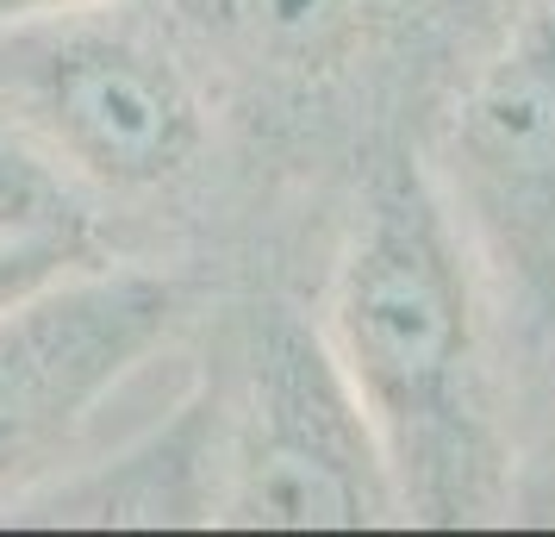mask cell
<instances>
[{"mask_svg": "<svg viewBox=\"0 0 555 537\" xmlns=\"http://www.w3.org/2000/svg\"><path fill=\"white\" fill-rule=\"evenodd\" d=\"M319 325L387 457L405 525L505 519L512 357L418 131H393L356 163Z\"/></svg>", "mask_w": 555, "mask_h": 537, "instance_id": "obj_1", "label": "cell"}, {"mask_svg": "<svg viewBox=\"0 0 555 537\" xmlns=\"http://www.w3.org/2000/svg\"><path fill=\"white\" fill-rule=\"evenodd\" d=\"M0 101L101 213L113 256L176 263L206 287L231 226L225 138L156 0L0 26Z\"/></svg>", "mask_w": 555, "mask_h": 537, "instance_id": "obj_2", "label": "cell"}, {"mask_svg": "<svg viewBox=\"0 0 555 537\" xmlns=\"http://www.w3.org/2000/svg\"><path fill=\"white\" fill-rule=\"evenodd\" d=\"M225 138V201L356 163L400 126L450 0H156ZM418 131V126H412Z\"/></svg>", "mask_w": 555, "mask_h": 537, "instance_id": "obj_3", "label": "cell"}, {"mask_svg": "<svg viewBox=\"0 0 555 537\" xmlns=\"http://www.w3.org/2000/svg\"><path fill=\"white\" fill-rule=\"evenodd\" d=\"M212 394V525L250 532H375L405 525L387 457L331 357L319 312L275 282L201 301Z\"/></svg>", "mask_w": 555, "mask_h": 537, "instance_id": "obj_4", "label": "cell"}, {"mask_svg": "<svg viewBox=\"0 0 555 537\" xmlns=\"http://www.w3.org/2000/svg\"><path fill=\"white\" fill-rule=\"evenodd\" d=\"M505 357L555 344V0H512L418 126Z\"/></svg>", "mask_w": 555, "mask_h": 537, "instance_id": "obj_5", "label": "cell"}, {"mask_svg": "<svg viewBox=\"0 0 555 537\" xmlns=\"http://www.w3.org/2000/svg\"><path fill=\"white\" fill-rule=\"evenodd\" d=\"M201 301L176 263L106 256L0 312V519L76 462L101 400L188 332Z\"/></svg>", "mask_w": 555, "mask_h": 537, "instance_id": "obj_6", "label": "cell"}, {"mask_svg": "<svg viewBox=\"0 0 555 537\" xmlns=\"http://www.w3.org/2000/svg\"><path fill=\"white\" fill-rule=\"evenodd\" d=\"M0 525H212V394L194 375L176 412L101 462H69Z\"/></svg>", "mask_w": 555, "mask_h": 537, "instance_id": "obj_7", "label": "cell"}, {"mask_svg": "<svg viewBox=\"0 0 555 537\" xmlns=\"http://www.w3.org/2000/svg\"><path fill=\"white\" fill-rule=\"evenodd\" d=\"M0 231L76 238V244H88V251L113 256L101 213L81 201V188L44 156V144L13 119L7 101H0Z\"/></svg>", "mask_w": 555, "mask_h": 537, "instance_id": "obj_8", "label": "cell"}, {"mask_svg": "<svg viewBox=\"0 0 555 537\" xmlns=\"http://www.w3.org/2000/svg\"><path fill=\"white\" fill-rule=\"evenodd\" d=\"M530 382H512V507L505 519L555 525V344L518 357Z\"/></svg>", "mask_w": 555, "mask_h": 537, "instance_id": "obj_9", "label": "cell"}, {"mask_svg": "<svg viewBox=\"0 0 555 537\" xmlns=\"http://www.w3.org/2000/svg\"><path fill=\"white\" fill-rule=\"evenodd\" d=\"M88 263H106L101 251H88L76 238H31V231H0V312L26 307L31 294L56 287L63 276H76Z\"/></svg>", "mask_w": 555, "mask_h": 537, "instance_id": "obj_10", "label": "cell"}, {"mask_svg": "<svg viewBox=\"0 0 555 537\" xmlns=\"http://www.w3.org/2000/svg\"><path fill=\"white\" fill-rule=\"evenodd\" d=\"M76 7H113V0H0V26L44 20V13H76Z\"/></svg>", "mask_w": 555, "mask_h": 537, "instance_id": "obj_11", "label": "cell"}, {"mask_svg": "<svg viewBox=\"0 0 555 537\" xmlns=\"http://www.w3.org/2000/svg\"><path fill=\"white\" fill-rule=\"evenodd\" d=\"M455 13H480V7H500V0H450Z\"/></svg>", "mask_w": 555, "mask_h": 537, "instance_id": "obj_12", "label": "cell"}]
</instances>
